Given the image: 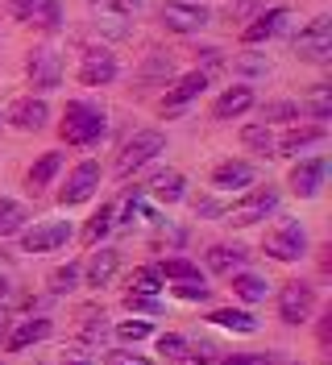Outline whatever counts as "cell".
Segmentation results:
<instances>
[{
  "instance_id": "obj_29",
  "label": "cell",
  "mask_w": 332,
  "mask_h": 365,
  "mask_svg": "<svg viewBox=\"0 0 332 365\" xmlns=\"http://www.w3.org/2000/svg\"><path fill=\"white\" fill-rule=\"evenodd\" d=\"M241 141L249 145V150H258V154H270V150H274V133H270V125H245Z\"/></svg>"
},
{
  "instance_id": "obj_26",
  "label": "cell",
  "mask_w": 332,
  "mask_h": 365,
  "mask_svg": "<svg viewBox=\"0 0 332 365\" xmlns=\"http://www.w3.org/2000/svg\"><path fill=\"white\" fill-rule=\"evenodd\" d=\"M320 137H324V129H320V125H311V129H291V133L283 137V141H274V145H278L283 154H295V150H303V145L320 141Z\"/></svg>"
},
{
  "instance_id": "obj_38",
  "label": "cell",
  "mask_w": 332,
  "mask_h": 365,
  "mask_svg": "<svg viewBox=\"0 0 332 365\" xmlns=\"http://www.w3.org/2000/svg\"><path fill=\"white\" fill-rule=\"evenodd\" d=\"M121 336L125 341H146L150 336V324L146 319H129V324H121Z\"/></svg>"
},
{
  "instance_id": "obj_27",
  "label": "cell",
  "mask_w": 332,
  "mask_h": 365,
  "mask_svg": "<svg viewBox=\"0 0 332 365\" xmlns=\"http://www.w3.org/2000/svg\"><path fill=\"white\" fill-rule=\"evenodd\" d=\"M59 166H63V154H42V158L34 162V170H29V187H46L59 175Z\"/></svg>"
},
{
  "instance_id": "obj_8",
  "label": "cell",
  "mask_w": 332,
  "mask_h": 365,
  "mask_svg": "<svg viewBox=\"0 0 332 365\" xmlns=\"http://www.w3.org/2000/svg\"><path fill=\"white\" fill-rule=\"evenodd\" d=\"M162 25L175 34H196L208 25V9L203 4H187V0H166L162 4Z\"/></svg>"
},
{
  "instance_id": "obj_7",
  "label": "cell",
  "mask_w": 332,
  "mask_h": 365,
  "mask_svg": "<svg viewBox=\"0 0 332 365\" xmlns=\"http://www.w3.org/2000/svg\"><path fill=\"white\" fill-rule=\"evenodd\" d=\"M311 312H316V291L308 282H287L283 295H278V319L303 324V319H311Z\"/></svg>"
},
{
  "instance_id": "obj_16",
  "label": "cell",
  "mask_w": 332,
  "mask_h": 365,
  "mask_svg": "<svg viewBox=\"0 0 332 365\" xmlns=\"http://www.w3.org/2000/svg\"><path fill=\"white\" fill-rule=\"evenodd\" d=\"M253 182V166L249 162H221L216 170H212V187L216 191H241Z\"/></svg>"
},
{
  "instance_id": "obj_44",
  "label": "cell",
  "mask_w": 332,
  "mask_h": 365,
  "mask_svg": "<svg viewBox=\"0 0 332 365\" xmlns=\"http://www.w3.org/2000/svg\"><path fill=\"white\" fill-rule=\"evenodd\" d=\"M112 365H150V361H137V357H125V353H112Z\"/></svg>"
},
{
  "instance_id": "obj_9",
  "label": "cell",
  "mask_w": 332,
  "mask_h": 365,
  "mask_svg": "<svg viewBox=\"0 0 332 365\" xmlns=\"http://www.w3.org/2000/svg\"><path fill=\"white\" fill-rule=\"evenodd\" d=\"M29 83L38 91H50V88H59L63 83V58L54 54V50H34L29 54Z\"/></svg>"
},
{
  "instance_id": "obj_37",
  "label": "cell",
  "mask_w": 332,
  "mask_h": 365,
  "mask_svg": "<svg viewBox=\"0 0 332 365\" xmlns=\"http://www.w3.org/2000/svg\"><path fill=\"white\" fill-rule=\"evenodd\" d=\"M109 225H112V207L104 204L96 216H91V225H88V241H100L104 232H109Z\"/></svg>"
},
{
  "instance_id": "obj_42",
  "label": "cell",
  "mask_w": 332,
  "mask_h": 365,
  "mask_svg": "<svg viewBox=\"0 0 332 365\" xmlns=\"http://www.w3.org/2000/svg\"><path fill=\"white\" fill-rule=\"evenodd\" d=\"M125 303H129L133 312H162V303L154 295H125Z\"/></svg>"
},
{
  "instance_id": "obj_32",
  "label": "cell",
  "mask_w": 332,
  "mask_h": 365,
  "mask_svg": "<svg viewBox=\"0 0 332 365\" xmlns=\"http://www.w3.org/2000/svg\"><path fill=\"white\" fill-rule=\"evenodd\" d=\"M154 291H162V274H158L154 266H146V270L133 274V291L129 295H154Z\"/></svg>"
},
{
  "instance_id": "obj_40",
  "label": "cell",
  "mask_w": 332,
  "mask_h": 365,
  "mask_svg": "<svg viewBox=\"0 0 332 365\" xmlns=\"http://www.w3.org/2000/svg\"><path fill=\"white\" fill-rule=\"evenodd\" d=\"M42 4H46V0H13V17H17V21H29Z\"/></svg>"
},
{
  "instance_id": "obj_6",
  "label": "cell",
  "mask_w": 332,
  "mask_h": 365,
  "mask_svg": "<svg viewBox=\"0 0 332 365\" xmlns=\"http://www.w3.org/2000/svg\"><path fill=\"white\" fill-rule=\"evenodd\" d=\"M303 250H308V237L295 220H283L274 232H266V253L278 262H295V257H303Z\"/></svg>"
},
{
  "instance_id": "obj_30",
  "label": "cell",
  "mask_w": 332,
  "mask_h": 365,
  "mask_svg": "<svg viewBox=\"0 0 332 365\" xmlns=\"http://www.w3.org/2000/svg\"><path fill=\"white\" fill-rule=\"evenodd\" d=\"M154 195L158 200H166V204H175V200H183V175H158L154 179Z\"/></svg>"
},
{
  "instance_id": "obj_25",
  "label": "cell",
  "mask_w": 332,
  "mask_h": 365,
  "mask_svg": "<svg viewBox=\"0 0 332 365\" xmlns=\"http://www.w3.org/2000/svg\"><path fill=\"white\" fill-rule=\"evenodd\" d=\"M29 220V212H25L17 200H0V237H9V232H17V228Z\"/></svg>"
},
{
  "instance_id": "obj_23",
  "label": "cell",
  "mask_w": 332,
  "mask_h": 365,
  "mask_svg": "<svg viewBox=\"0 0 332 365\" xmlns=\"http://www.w3.org/2000/svg\"><path fill=\"white\" fill-rule=\"evenodd\" d=\"M212 324H221V328H233V332H258V319L249 316V312H233V307H224V312H212Z\"/></svg>"
},
{
  "instance_id": "obj_18",
  "label": "cell",
  "mask_w": 332,
  "mask_h": 365,
  "mask_svg": "<svg viewBox=\"0 0 332 365\" xmlns=\"http://www.w3.org/2000/svg\"><path fill=\"white\" fill-rule=\"evenodd\" d=\"M46 336H50V319H21L9 336V353H21V349L46 341Z\"/></svg>"
},
{
  "instance_id": "obj_21",
  "label": "cell",
  "mask_w": 332,
  "mask_h": 365,
  "mask_svg": "<svg viewBox=\"0 0 332 365\" xmlns=\"http://www.w3.org/2000/svg\"><path fill=\"white\" fill-rule=\"evenodd\" d=\"M249 108H253V91L249 88H228L221 100H216L212 113L221 116V120H228V116H241V113H249Z\"/></svg>"
},
{
  "instance_id": "obj_12",
  "label": "cell",
  "mask_w": 332,
  "mask_h": 365,
  "mask_svg": "<svg viewBox=\"0 0 332 365\" xmlns=\"http://www.w3.org/2000/svg\"><path fill=\"white\" fill-rule=\"evenodd\" d=\"M71 241V225L66 220H50V225H38V228H29L25 232V253H50V250H59V245H66Z\"/></svg>"
},
{
  "instance_id": "obj_31",
  "label": "cell",
  "mask_w": 332,
  "mask_h": 365,
  "mask_svg": "<svg viewBox=\"0 0 332 365\" xmlns=\"http://www.w3.org/2000/svg\"><path fill=\"white\" fill-rule=\"evenodd\" d=\"M75 282H79V266H75V262H66V266H59V270L50 274V291H54V295L75 291Z\"/></svg>"
},
{
  "instance_id": "obj_39",
  "label": "cell",
  "mask_w": 332,
  "mask_h": 365,
  "mask_svg": "<svg viewBox=\"0 0 332 365\" xmlns=\"http://www.w3.org/2000/svg\"><path fill=\"white\" fill-rule=\"evenodd\" d=\"M311 113H316V120H328V83H320V88H316Z\"/></svg>"
},
{
  "instance_id": "obj_14",
  "label": "cell",
  "mask_w": 332,
  "mask_h": 365,
  "mask_svg": "<svg viewBox=\"0 0 332 365\" xmlns=\"http://www.w3.org/2000/svg\"><path fill=\"white\" fill-rule=\"evenodd\" d=\"M324 158H308V162H299L295 170H291V191L295 195H303V200H311L316 191H320V182H324Z\"/></svg>"
},
{
  "instance_id": "obj_19",
  "label": "cell",
  "mask_w": 332,
  "mask_h": 365,
  "mask_svg": "<svg viewBox=\"0 0 332 365\" xmlns=\"http://www.w3.org/2000/svg\"><path fill=\"white\" fill-rule=\"evenodd\" d=\"M171 71H175V58H171V50H150V58L141 63V88H150V83H166L171 79Z\"/></svg>"
},
{
  "instance_id": "obj_1",
  "label": "cell",
  "mask_w": 332,
  "mask_h": 365,
  "mask_svg": "<svg viewBox=\"0 0 332 365\" xmlns=\"http://www.w3.org/2000/svg\"><path fill=\"white\" fill-rule=\"evenodd\" d=\"M109 129V120L100 108H91V104H66L63 113V125H59V133H63L66 145H91V141H100Z\"/></svg>"
},
{
  "instance_id": "obj_3",
  "label": "cell",
  "mask_w": 332,
  "mask_h": 365,
  "mask_svg": "<svg viewBox=\"0 0 332 365\" xmlns=\"http://www.w3.org/2000/svg\"><path fill=\"white\" fill-rule=\"evenodd\" d=\"M91 17H96V29L104 38H129L133 34V17H129V4L125 0H88Z\"/></svg>"
},
{
  "instance_id": "obj_13",
  "label": "cell",
  "mask_w": 332,
  "mask_h": 365,
  "mask_svg": "<svg viewBox=\"0 0 332 365\" xmlns=\"http://www.w3.org/2000/svg\"><path fill=\"white\" fill-rule=\"evenodd\" d=\"M208 88V71H191V75H183L175 88L166 91V100H162V113H178L183 104H191L199 91Z\"/></svg>"
},
{
  "instance_id": "obj_17",
  "label": "cell",
  "mask_w": 332,
  "mask_h": 365,
  "mask_svg": "<svg viewBox=\"0 0 332 365\" xmlns=\"http://www.w3.org/2000/svg\"><path fill=\"white\" fill-rule=\"evenodd\" d=\"M46 120H50L46 100H17L9 108V125H17V129H42Z\"/></svg>"
},
{
  "instance_id": "obj_43",
  "label": "cell",
  "mask_w": 332,
  "mask_h": 365,
  "mask_svg": "<svg viewBox=\"0 0 332 365\" xmlns=\"http://www.w3.org/2000/svg\"><path fill=\"white\" fill-rule=\"evenodd\" d=\"M216 365H270V357L266 353H253V357H224V361Z\"/></svg>"
},
{
  "instance_id": "obj_45",
  "label": "cell",
  "mask_w": 332,
  "mask_h": 365,
  "mask_svg": "<svg viewBox=\"0 0 332 365\" xmlns=\"http://www.w3.org/2000/svg\"><path fill=\"white\" fill-rule=\"evenodd\" d=\"M9 295V282H4V278H0V299Z\"/></svg>"
},
{
  "instance_id": "obj_24",
  "label": "cell",
  "mask_w": 332,
  "mask_h": 365,
  "mask_svg": "<svg viewBox=\"0 0 332 365\" xmlns=\"http://www.w3.org/2000/svg\"><path fill=\"white\" fill-rule=\"evenodd\" d=\"M29 25H34V29H46V34L63 29V4H59V0H46L42 9L29 17Z\"/></svg>"
},
{
  "instance_id": "obj_4",
  "label": "cell",
  "mask_w": 332,
  "mask_h": 365,
  "mask_svg": "<svg viewBox=\"0 0 332 365\" xmlns=\"http://www.w3.org/2000/svg\"><path fill=\"white\" fill-rule=\"evenodd\" d=\"M295 54L303 63H328L332 58V17H316V21L295 38Z\"/></svg>"
},
{
  "instance_id": "obj_15",
  "label": "cell",
  "mask_w": 332,
  "mask_h": 365,
  "mask_svg": "<svg viewBox=\"0 0 332 365\" xmlns=\"http://www.w3.org/2000/svg\"><path fill=\"white\" fill-rule=\"evenodd\" d=\"M283 21H287V9H270V13H258L253 21L241 29V42L253 46V42H266V38H274L278 29H283Z\"/></svg>"
},
{
  "instance_id": "obj_28",
  "label": "cell",
  "mask_w": 332,
  "mask_h": 365,
  "mask_svg": "<svg viewBox=\"0 0 332 365\" xmlns=\"http://www.w3.org/2000/svg\"><path fill=\"white\" fill-rule=\"evenodd\" d=\"M233 291H237L245 303H258V299H266V278H258V274H237V278H233Z\"/></svg>"
},
{
  "instance_id": "obj_2",
  "label": "cell",
  "mask_w": 332,
  "mask_h": 365,
  "mask_svg": "<svg viewBox=\"0 0 332 365\" xmlns=\"http://www.w3.org/2000/svg\"><path fill=\"white\" fill-rule=\"evenodd\" d=\"M162 150H166V137L158 133V129H141V133H133L129 141H125V150H121V158H116V175H133V170H141V166L154 162Z\"/></svg>"
},
{
  "instance_id": "obj_20",
  "label": "cell",
  "mask_w": 332,
  "mask_h": 365,
  "mask_svg": "<svg viewBox=\"0 0 332 365\" xmlns=\"http://www.w3.org/2000/svg\"><path fill=\"white\" fill-rule=\"evenodd\" d=\"M116 266H121V253L116 250H100L88 262V287H109L112 274H116Z\"/></svg>"
},
{
  "instance_id": "obj_36",
  "label": "cell",
  "mask_w": 332,
  "mask_h": 365,
  "mask_svg": "<svg viewBox=\"0 0 332 365\" xmlns=\"http://www.w3.org/2000/svg\"><path fill=\"white\" fill-rule=\"evenodd\" d=\"M158 353L162 357H187V341L175 336V332H166V336H158Z\"/></svg>"
},
{
  "instance_id": "obj_22",
  "label": "cell",
  "mask_w": 332,
  "mask_h": 365,
  "mask_svg": "<svg viewBox=\"0 0 332 365\" xmlns=\"http://www.w3.org/2000/svg\"><path fill=\"white\" fill-rule=\"evenodd\" d=\"M241 262H245L241 245H212V250H208V270L212 274H233Z\"/></svg>"
},
{
  "instance_id": "obj_46",
  "label": "cell",
  "mask_w": 332,
  "mask_h": 365,
  "mask_svg": "<svg viewBox=\"0 0 332 365\" xmlns=\"http://www.w3.org/2000/svg\"><path fill=\"white\" fill-rule=\"evenodd\" d=\"M133 4H137V0H133Z\"/></svg>"
},
{
  "instance_id": "obj_41",
  "label": "cell",
  "mask_w": 332,
  "mask_h": 365,
  "mask_svg": "<svg viewBox=\"0 0 332 365\" xmlns=\"http://www.w3.org/2000/svg\"><path fill=\"white\" fill-rule=\"evenodd\" d=\"M91 361H96V357H91L84 344H71V349L63 353V365H91Z\"/></svg>"
},
{
  "instance_id": "obj_35",
  "label": "cell",
  "mask_w": 332,
  "mask_h": 365,
  "mask_svg": "<svg viewBox=\"0 0 332 365\" xmlns=\"http://www.w3.org/2000/svg\"><path fill=\"white\" fill-rule=\"evenodd\" d=\"M175 295L187 299V303H196V299L203 303V299L212 295V287H203V278H187V282H178V287H175Z\"/></svg>"
},
{
  "instance_id": "obj_11",
  "label": "cell",
  "mask_w": 332,
  "mask_h": 365,
  "mask_svg": "<svg viewBox=\"0 0 332 365\" xmlns=\"http://www.w3.org/2000/svg\"><path fill=\"white\" fill-rule=\"evenodd\" d=\"M96 187H100V166H96V162H79L75 175L66 179V187L59 191V200H63V204H84V200H91Z\"/></svg>"
},
{
  "instance_id": "obj_33",
  "label": "cell",
  "mask_w": 332,
  "mask_h": 365,
  "mask_svg": "<svg viewBox=\"0 0 332 365\" xmlns=\"http://www.w3.org/2000/svg\"><path fill=\"white\" fill-rule=\"evenodd\" d=\"M299 104L295 100H274V104H262V120H299Z\"/></svg>"
},
{
  "instance_id": "obj_10",
  "label": "cell",
  "mask_w": 332,
  "mask_h": 365,
  "mask_svg": "<svg viewBox=\"0 0 332 365\" xmlns=\"http://www.w3.org/2000/svg\"><path fill=\"white\" fill-rule=\"evenodd\" d=\"M112 79H116V58L109 50H88L84 63H79V83L84 88H104Z\"/></svg>"
},
{
  "instance_id": "obj_34",
  "label": "cell",
  "mask_w": 332,
  "mask_h": 365,
  "mask_svg": "<svg viewBox=\"0 0 332 365\" xmlns=\"http://www.w3.org/2000/svg\"><path fill=\"white\" fill-rule=\"evenodd\" d=\"M162 278H175V282H187V278H199V270L191 266V262H183V257H166L162 262Z\"/></svg>"
},
{
  "instance_id": "obj_5",
  "label": "cell",
  "mask_w": 332,
  "mask_h": 365,
  "mask_svg": "<svg viewBox=\"0 0 332 365\" xmlns=\"http://www.w3.org/2000/svg\"><path fill=\"white\" fill-rule=\"evenodd\" d=\"M274 207H278V191H274V187H258V191H249L245 200H237L224 216H228V225H258V220H266Z\"/></svg>"
}]
</instances>
